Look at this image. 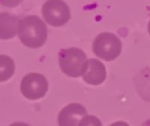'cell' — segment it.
Masks as SVG:
<instances>
[{
    "label": "cell",
    "instance_id": "4",
    "mask_svg": "<svg viewBox=\"0 0 150 126\" xmlns=\"http://www.w3.org/2000/svg\"><path fill=\"white\" fill-rule=\"evenodd\" d=\"M44 20L53 27H61L71 19V11L63 0H47L42 8Z\"/></svg>",
    "mask_w": 150,
    "mask_h": 126
},
{
    "label": "cell",
    "instance_id": "12",
    "mask_svg": "<svg viewBox=\"0 0 150 126\" xmlns=\"http://www.w3.org/2000/svg\"><path fill=\"white\" fill-rule=\"evenodd\" d=\"M110 126H129V124L125 122H123V121H118V122H116L112 124H110Z\"/></svg>",
    "mask_w": 150,
    "mask_h": 126
},
{
    "label": "cell",
    "instance_id": "2",
    "mask_svg": "<svg viewBox=\"0 0 150 126\" xmlns=\"http://www.w3.org/2000/svg\"><path fill=\"white\" fill-rule=\"evenodd\" d=\"M58 61L61 71L71 78L82 76L88 62L85 52L78 48L61 49Z\"/></svg>",
    "mask_w": 150,
    "mask_h": 126
},
{
    "label": "cell",
    "instance_id": "1",
    "mask_svg": "<svg viewBox=\"0 0 150 126\" xmlns=\"http://www.w3.org/2000/svg\"><path fill=\"white\" fill-rule=\"evenodd\" d=\"M18 34L21 42L30 49L43 46L48 36L45 23L35 15L24 17L19 20Z\"/></svg>",
    "mask_w": 150,
    "mask_h": 126
},
{
    "label": "cell",
    "instance_id": "11",
    "mask_svg": "<svg viewBox=\"0 0 150 126\" xmlns=\"http://www.w3.org/2000/svg\"><path fill=\"white\" fill-rule=\"evenodd\" d=\"M23 0H0V4L7 7H16Z\"/></svg>",
    "mask_w": 150,
    "mask_h": 126
},
{
    "label": "cell",
    "instance_id": "9",
    "mask_svg": "<svg viewBox=\"0 0 150 126\" xmlns=\"http://www.w3.org/2000/svg\"><path fill=\"white\" fill-rule=\"evenodd\" d=\"M14 71L13 60L6 55H0V82L10 80L14 74Z\"/></svg>",
    "mask_w": 150,
    "mask_h": 126
},
{
    "label": "cell",
    "instance_id": "7",
    "mask_svg": "<svg viewBox=\"0 0 150 126\" xmlns=\"http://www.w3.org/2000/svg\"><path fill=\"white\" fill-rule=\"evenodd\" d=\"M107 77L104 65L97 59H90L82 75L83 80L92 86H98L103 83Z\"/></svg>",
    "mask_w": 150,
    "mask_h": 126
},
{
    "label": "cell",
    "instance_id": "6",
    "mask_svg": "<svg viewBox=\"0 0 150 126\" xmlns=\"http://www.w3.org/2000/svg\"><path fill=\"white\" fill-rule=\"evenodd\" d=\"M87 109L79 103L65 106L58 115L59 126H79L81 120L87 115Z\"/></svg>",
    "mask_w": 150,
    "mask_h": 126
},
{
    "label": "cell",
    "instance_id": "13",
    "mask_svg": "<svg viewBox=\"0 0 150 126\" xmlns=\"http://www.w3.org/2000/svg\"><path fill=\"white\" fill-rule=\"evenodd\" d=\"M9 126H29V125L25 122H13Z\"/></svg>",
    "mask_w": 150,
    "mask_h": 126
},
{
    "label": "cell",
    "instance_id": "8",
    "mask_svg": "<svg viewBox=\"0 0 150 126\" xmlns=\"http://www.w3.org/2000/svg\"><path fill=\"white\" fill-rule=\"evenodd\" d=\"M19 31V19L8 13H0V39L13 38Z\"/></svg>",
    "mask_w": 150,
    "mask_h": 126
},
{
    "label": "cell",
    "instance_id": "5",
    "mask_svg": "<svg viewBox=\"0 0 150 126\" xmlns=\"http://www.w3.org/2000/svg\"><path fill=\"white\" fill-rule=\"evenodd\" d=\"M49 89L46 78L40 73H31L26 75L21 84L23 96L28 100H38L45 96Z\"/></svg>",
    "mask_w": 150,
    "mask_h": 126
},
{
    "label": "cell",
    "instance_id": "14",
    "mask_svg": "<svg viewBox=\"0 0 150 126\" xmlns=\"http://www.w3.org/2000/svg\"><path fill=\"white\" fill-rule=\"evenodd\" d=\"M147 32H148V34H149V35H150V20H149L148 25H147Z\"/></svg>",
    "mask_w": 150,
    "mask_h": 126
},
{
    "label": "cell",
    "instance_id": "3",
    "mask_svg": "<svg viewBox=\"0 0 150 126\" xmlns=\"http://www.w3.org/2000/svg\"><path fill=\"white\" fill-rule=\"evenodd\" d=\"M93 51L105 61H113L122 51V42L114 34L104 32L98 34L93 43Z\"/></svg>",
    "mask_w": 150,
    "mask_h": 126
},
{
    "label": "cell",
    "instance_id": "10",
    "mask_svg": "<svg viewBox=\"0 0 150 126\" xmlns=\"http://www.w3.org/2000/svg\"><path fill=\"white\" fill-rule=\"evenodd\" d=\"M79 126H103V124L100 119L96 116L86 115L81 120Z\"/></svg>",
    "mask_w": 150,
    "mask_h": 126
}]
</instances>
